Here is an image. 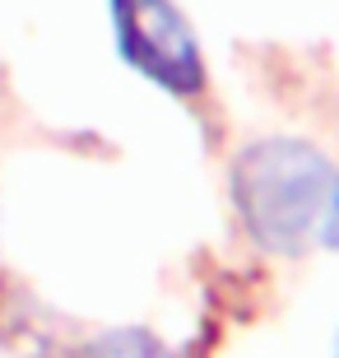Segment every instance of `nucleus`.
<instances>
[{
	"label": "nucleus",
	"mask_w": 339,
	"mask_h": 358,
	"mask_svg": "<svg viewBox=\"0 0 339 358\" xmlns=\"http://www.w3.org/2000/svg\"><path fill=\"white\" fill-rule=\"evenodd\" d=\"M339 163L298 135H265L237 154L228 191L247 238L270 256H302L321 242Z\"/></svg>",
	"instance_id": "obj_1"
},
{
	"label": "nucleus",
	"mask_w": 339,
	"mask_h": 358,
	"mask_svg": "<svg viewBox=\"0 0 339 358\" xmlns=\"http://www.w3.org/2000/svg\"><path fill=\"white\" fill-rule=\"evenodd\" d=\"M112 42L126 66L168 98H200L209 84L205 47L172 0H107Z\"/></svg>",
	"instance_id": "obj_2"
},
{
	"label": "nucleus",
	"mask_w": 339,
	"mask_h": 358,
	"mask_svg": "<svg viewBox=\"0 0 339 358\" xmlns=\"http://www.w3.org/2000/svg\"><path fill=\"white\" fill-rule=\"evenodd\" d=\"M75 358H182L168 340H158L154 331H140V326H126V331H107L89 345H79Z\"/></svg>",
	"instance_id": "obj_3"
},
{
	"label": "nucleus",
	"mask_w": 339,
	"mask_h": 358,
	"mask_svg": "<svg viewBox=\"0 0 339 358\" xmlns=\"http://www.w3.org/2000/svg\"><path fill=\"white\" fill-rule=\"evenodd\" d=\"M321 247L339 252V173H335V191H330V205H326V224H321Z\"/></svg>",
	"instance_id": "obj_4"
},
{
	"label": "nucleus",
	"mask_w": 339,
	"mask_h": 358,
	"mask_svg": "<svg viewBox=\"0 0 339 358\" xmlns=\"http://www.w3.org/2000/svg\"><path fill=\"white\" fill-rule=\"evenodd\" d=\"M330 349H335V358H339V321H335V345H330Z\"/></svg>",
	"instance_id": "obj_5"
}]
</instances>
